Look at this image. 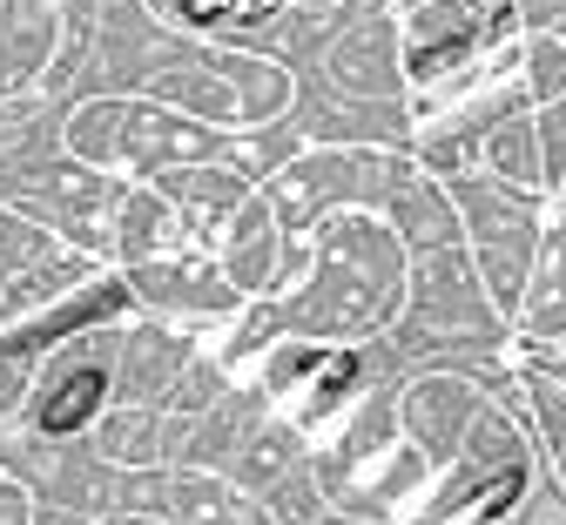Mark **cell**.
I'll list each match as a JSON object with an SVG mask.
<instances>
[{
  "instance_id": "obj_1",
  "label": "cell",
  "mask_w": 566,
  "mask_h": 525,
  "mask_svg": "<svg viewBox=\"0 0 566 525\" xmlns=\"http://www.w3.org/2000/svg\"><path fill=\"white\" fill-rule=\"evenodd\" d=\"M102 385H108L102 370H75V378H67V385L41 405V424H48V431H75V424L102 405Z\"/></svg>"
},
{
  "instance_id": "obj_2",
  "label": "cell",
  "mask_w": 566,
  "mask_h": 525,
  "mask_svg": "<svg viewBox=\"0 0 566 525\" xmlns=\"http://www.w3.org/2000/svg\"><path fill=\"white\" fill-rule=\"evenodd\" d=\"M513 498H520V472H506V479H500V485H492V492H485V505H479V512H485V518H500V512H506V505H513Z\"/></svg>"
}]
</instances>
